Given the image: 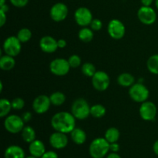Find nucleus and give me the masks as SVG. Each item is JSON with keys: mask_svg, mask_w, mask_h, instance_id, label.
<instances>
[{"mask_svg": "<svg viewBox=\"0 0 158 158\" xmlns=\"http://www.w3.org/2000/svg\"><path fill=\"white\" fill-rule=\"evenodd\" d=\"M51 126L58 132L70 134L76 127V118L72 113L62 111L54 114L51 119Z\"/></svg>", "mask_w": 158, "mask_h": 158, "instance_id": "nucleus-1", "label": "nucleus"}, {"mask_svg": "<svg viewBox=\"0 0 158 158\" xmlns=\"http://www.w3.org/2000/svg\"><path fill=\"white\" fill-rule=\"evenodd\" d=\"M110 151V143L105 137H97L90 143L89 155L93 158H103Z\"/></svg>", "mask_w": 158, "mask_h": 158, "instance_id": "nucleus-2", "label": "nucleus"}, {"mask_svg": "<svg viewBox=\"0 0 158 158\" xmlns=\"http://www.w3.org/2000/svg\"><path fill=\"white\" fill-rule=\"evenodd\" d=\"M90 107L85 99L78 98L71 106V113L77 120H85L90 115Z\"/></svg>", "mask_w": 158, "mask_h": 158, "instance_id": "nucleus-3", "label": "nucleus"}, {"mask_svg": "<svg viewBox=\"0 0 158 158\" xmlns=\"http://www.w3.org/2000/svg\"><path fill=\"white\" fill-rule=\"evenodd\" d=\"M129 95L134 101L142 103L148 100L150 92L145 85L142 83H137L130 87Z\"/></svg>", "mask_w": 158, "mask_h": 158, "instance_id": "nucleus-4", "label": "nucleus"}, {"mask_svg": "<svg viewBox=\"0 0 158 158\" xmlns=\"http://www.w3.org/2000/svg\"><path fill=\"white\" fill-rule=\"evenodd\" d=\"M25 127V122L22 117L15 114L7 116L4 120V127L10 134H18L21 132Z\"/></svg>", "mask_w": 158, "mask_h": 158, "instance_id": "nucleus-5", "label": "nucleus"}, {"mask_svg": "<svg viewBox=\"0 0 158 158\" xmlns=\"http://www.w3.org/2000/svg\"><path fill=\"white\" fill-rule=\"evenodd\" d=\"M92 85L97 91L103 92L108 89L110 83L109 75L104 71L99 70L95 73L92 77Z\"/></svg>", "mask_w": 158, "mask_h": 158, "instance_id": "nucleus-6", "label": "nucleus"}, {"mask_svg": "<svg viewBox=\"0 0 158 158\" xmlns=\"http://www.w3.org/2000/svg\"><path fill=\"white\" fill-rule=\"evenodd\" d=\"M68 60L63 58H56L52 60L49 64V69L53 75L63 77L69 73L70 69Z\"/></svg>", "mask_w": 158, "mask_h": 158, "instance_id": "nucleus-7", "label": "nucleus"}, {"mask_svg": "<svg viewBox=\"0 0 158 158\" xmlns=\"http://www.w3.org/2000/svg\"><path fill=\"white\" fill-rule=\"evenodd\" d=\"M2 48L5 53L15 57L21 52L22 43L17 36H9L3 43Z\"/></svg>", "mask_w": 158, "mask_h": 158, "instance_id": "nucleus-8", "label": "nucleus"}, {"mask_svg": "<svg viewBox=\"0 0 158 158\" xmlns=\"http://www.w3.org/2000/svg\"><path fill=\"white\" fill-rule=\"evenodd\" d=\"M137 17L140 23L147 26H151L157 20V13L151 6H142L137 11Z\"/></svg>", "mask_w": 158, "mask_h": 158, "instance_id": "nucleus-9", "label": "nucleus"}, {"mask_svg": "<svg viewBox=\"0 0 158 158\" xmlns=\"http://www.w3.org/2000/svg\"><path fill=\"white\" fill-rule=\"evenodd\" d=\"M107 32L110 36L114 40H120L124 36L126 28L120 20L114 19L108 23Z\"/></svg>", "mask_w": 158, "mask_h": 158, "instance_id": "nucleus-10", "label": "nucleus"}, {"mask_svg": "<svg viewBox=\"0 0 158 158\" xmlns=\"http://www.w3.org/2000/svg\"><path fill=\"white\" fill-rule=\"evenodd\" d=\"M157 106L153 102L145 101L141 103L139 109L140 117L146 121H153L155 120L157 116Z\"/></svg>", "mask_w": 158, "mask_h": 158, "instance_id": "nucleus-11", "label": "nucleus"}, {"mask_svg": "<svg viewBox=\"0 0 158 158\" xmlns=\"http://www.w3.org/2000/svg\"><path fill=\"white\" fill-rule=\"evenodd\" d=\"M74 19L77 25L82 27H86L89 26L92 22L93 14L91 11L86 7H80L75 11Z\"/></svg>", "mask_w": 158, "mask_h": 158, "instance_id": "nucleus-12", "label": "nucleus"}, {"mask_svg": "<svg viewBox=\"0 0 158 158\" xmlns=\"http://www.w3.org/2000/svg\"><path fill=\"white\" fill-rule=\"evenodd\" d=\"M68 12L69 9L66 4L63 2H57L51 7L49 15L53 21L59 23L66 19L68 15Z\"/></svg>", "mask_w": 158, "mask_h": 158, "instance_id": "nucleus-13", "label": "nucleus"}, {"mask_svg": "<svg viewBox=\"0 0 158 158\" xmlns=\"http://www.w3.org/2000/svg\"><path fill=\"white\" fill-rule=\"evenodd\" d=\"M52 105L49 97L46 95H40L34 99L32 102V109L36 114H43L49 110Z\"/></svg>", "mask_w": 158, "mask_h": 158, "instance_id": "nucleus-14", "label": "nucleus"}, {"mask_svg": "<svg viewBox=\"0 0 158 158\" xmlns=\"http://www.w3.org/2000/svg\"><path fill=\"white\" fill-rule=\"evenodd\" d=\"M49 140L51 147L56 150L65 148L68 145V142H69L66 134L58 132V131L52 133L49 137Z\"/></svg>", "mask_w": 158, "mask_h": 158, "instance_id": "nucleus-15", "label": "nucleus"}, {"mask_svg": "<svg viewBox=\"0 0 158 158\" xmlns=\"http://www.w3.org/2000/svg\"><path fill=\"white\" fill-rule=\"evenodd\" d=\"M40 47L43 52L46 53H52L59 49L57 40L51 35H45L40 39Z\"/></svg>", "mask_w": 158, "mask_h": 158, "instance_id": "nucleus-16", "label": "nucleus"}, {"mask_svg": "<svg viewBox=\"0 0 158 158\" xmlns=\"http://www.w3.org/2000/svg\"><path fill=\"white\" fill-rule=\"evenodd\" d=\"M29 151L31 156L40 158L46 152V147L43 141L35 139L34 141L29 143Z\"/></svg>", "mask_w": 158, "mask_h": 158, "instance_id": "nucleus-17", "label": "nucleus"}, {"mask_svg": "<svg viewBox=\"0 0 158 158\" xmlns=\"http://www.w3.org/2000/svg\"><path fill=\"white\" fill-rule=\"evenodd\" d=\"M4 158H26V154L21 147L11 145L5 151Z\"/></svg>", "mask_w": 158, "mask_h": 158, "instance_id": "nucleus-18", "label": "nucleus"}, {"mask_svg": "<svg viewBox=\"0 0 158 158\" xmlns=\"http://www.w3.org/2000/svg\"><path fill=\"white\" fill-rule=\"evenodd\" d=\"M70 137L73 141L77 145L83 144L86 140V134L81 128H74L70 133Z\"/></svg>", "mask_w": 158, "mask_h": 158, "instance_id": "nucleus-19", "label": "nucleus"}, {"mask_svg": "<svg viewBox=\"0 0 158 158\" xmlns=\"http://www.w3.org/2000/svg\"><path fill=\"white\" fill-rule=\"evenodd\" d=\"M134 82H135V79L134 76L128 73H123L120 74L117 78L118 84L123 87H131L132 85L134 84Z\"/></svg>", "mask_w": 158, "mask_h": 158, "instance_id": "nucleus-20", "label": "nucleus"}, {"mask_svg": "<svg viewBox=\"0 0 158 158\" xmlns=\"http://www.w3.org/2000/svg\"><path fill=\"white\" fill-rule=\"evenodd\" d=\"M15 65V61L13 56L7 55L2 56L0 58V68L4 71L11 70L14 68Z\"/></svg>", "mask_w": 158, "mask_h": 158, "instance_id": "nucleus-21", "label": "nucleus"}, {"mask_svg": "<svg viewBox=\"0 0 158 158\" xmlns=\"http://www.w3.org/2000/svg\"><path fill=\"white\" fill-rule=\"evenodd\" d=\"M21 133L23 140L25 142H26V143H30L35 140V137H36V135H35V131L32 127L25 126L23 131H21Z\"/></svg>", "mask_w": 158, "mask_h": 158, "instance_id": "nucleus-22", "label": "nucleus"}, {"mask_svg": "<svg viewBox=\"0 0 158 158\" xmlns=\"http://www.w3.org/2000/svg\"><path fill=\"white\" fill-rule=\"evenodd\" d=\"M120 131L116 127H110L105 132L104 137L110 143H115L118 141L120 138Z\"/></svg>", "mask_w": 158, "mask_h": 158, "instance_id": "nucleus-23", "label": "nucleus"}, {"mask_svg": "<svg viewBox=\"0 0 158 158\" xmlns=\"http://www.w3.org/2000/svg\"><path fill=\"white\" fill-rule=\"evenodd\" d=\"M50 101L52 105L56 106H62L63 103L66 101V96L63 93L60 92V91H56V92L52 93L50 96Z\"/></svg>", "mask_w": 158, "mask_h": 158, "instance_id": "nucleus-24", "label": "nucleus"}, {"mask_svg": "<svg viewBox=\"0 0 158 158\" xmlns=\"http://www.w3.org/2000/svg\"><path fill=\"white\" fill-rule=\"evenodd\" d=\"M78 37L83 43H89L94 39V31L87 27H83L78 32Z\"/></svg>", "mask_w": 158, "mask_h": 158, "instance_id": "nucleus-25", "label": "nucleus"}, {"mask_svg": "<svg viewBox=\"0 0 158 158\" xmlns=\"http://www.w3.org/2000/svg\"><path fill=\"white\" fill-rule=\"evenodd\" d=\"M147 67L148 69L154 75H158V54H154L147 61Z\"/></svg>", "mask_w": 158, "mask_h": 158, "instance_id": "nucleus-26", "label": "nucleus"}, {"mask_svg": "<svg viewBox=\"0 0 158 158\" xmlns=\"http://www.w3.org/2000/svg\"><path fill=\"white\" fill-rule=\"evenodd\" d=\"M106 108L102 104H94L90 107V115L94 118H101L106 114Z\"/></svg>", "mask_w": 158, "mask_h": 158, "instance_id": "nucleus-27", "label": "nucleus"}, {"mask_svg": "<svg viewBox=\"0 0 158 158\" xmlns=\"http://www.w3.org/2000/svg\"><path fill=\"white\" fill-rule=\"evenodd\" d=\"M12 109V103L7 99H1L0 100V117H6Z\"/></svg>", "mask_w": 158, "mask_h": 158, "instance_id": "nucleus-28", "label": "nucleus"}, {"mask_svg": "<svg viewBox=\"0 0 158 158\" xmlns=\"http://www.w3.org/2000/svg\"><path fill=\"white\" fill-rule=\"evenodd\" d=\"M16 36L22 43H27L32 38V32L28 28H23L19 30Z\"/></svg>", "mask_w": 158, "mask_h": 158, "instance_id": "nucleus-29", "label": "nucleus"}, {"mask_svg": "<svg viewBox=\"0 0 158 158\" xmlns=\"http://www.w3.org/2000/svg\"><path fill=\"white\" fill-rule=\"evenodd\" d=\"M81 70L83 75L88 77H92L97 72L95 66L91 63H85L84 64H83Z\"/></svg>", "mask_w": 158, "mask_h": 158, "instance_id": "nucleus-30", "label": "nucleus"}, {"mask_svg": "<svg viewBox=\"0 0 158 158\" xmlns=\"http://www.w3.org/2000/svg\"><path fill=\"white\" fill-rule=\"evenodd\" d=\"M68 62H69V64L71 68L76 69V68H78L81 65V58L77 54H73V55L70 56L69 57Z\"/></svg>", "mask_w": 158, "mask_h": 158, "instance_id": "nucleus-31", "label": "nucleus"}, {"mask_svg": "<svg viewBox=\"0 0 158 158\" xmlns=\"http://www.w3.org/2000/svg\"><path fill=\"white\" fill-rule=\"evenodd\" d=\"M11 103H12V109L15 110L23 109V107L25 106V101L21 97H15L11 101Z\"/></svg>", "mask_w": 158, "mask_h": 158, "instance_id": "nucleus-32", "label": "nucleus"}, {"mask_svg": "<svg viewBox=\"0 0 158 158\" xmlns=\"http://www.w3.org/2000/svg\"><path fill=\"white\" fill-rule=\"evenodd\" d=\"M89 26L93 31H100L103 27V23H102L101 20L98 19H94Z\"/></svg>", "mask_w": 158, "mask_h": 158, "instance_id": "nucleus-33", "label": "nucleus"}, {"mask_svg": "<svg viewBox=\"0 0 158 158\" xmlns=\"http://www.w3.org/2000/svg\"><path fill=\"white\" fill-rule=\"evenodd\" d=\"M12 6L17 8L25 7L29 2V0H9Z\"/></svg>", "mask_w": 158, "mask_h": 158, "instance_id": "nucleus-34", "label": "nucleus"}, {"mask_svg": "<svg viewBox=\"0 0 158 158\" xmlns=\"http://www.w3.org/2000/svg\"><path fill=\"white\" fill-rule=\"evenodd\" d=\"M40 158H59L58 154L55 152V151H46L45 154H43Z\"/></svg>", "mask_w": 158, "mask_h": 158, "instance_id": "nucleus-35", "label": "nucleus"}, {"mask_svg": "<svg viewBox=\"0 0 158 158\" xmlns=\"http://www.w3.org/2000/svg\"><path fill=\"white\" fill-rule=\"evenodd\" d=\"M110 151H111L114 153H117L120 151V145L117 143V142L110 143Z\"/></svg>", "mask_w": 158, "mask_h": 158, "instance_id": "nucleus-36", "label": "nucleus"}, {"mask_svg": "<svg viewBox=\"0 0 158 158\" xmlns=\"http://www.w3.org/2000/svg\"><path fill=\"white\" fill-rule=\"evenodd\" d=\"M6 23V13L3 11L0 10V26L2 27Z\"/></svg>", "mask_w": 158, "mask_h": 158, "instance_id": "nucleus-37", "label": "nucleus"}, {"mask_svg": "<svg viewBox=\"0 0 158 158\" xmlns=\"http://www.w3.org/2000/svg\"><path fill=\"white\" fill-rule=\"evenodd\" d=\"M22 118H23V121L25 123H28L32 119V114L30 112H25L23 114V116H22Z\"/></svg>", "mask_w": 158, "mask_h": 158, "instance_id": "nucleus-38", "label": "nucleus"}, {"mask_svg": "<svg viewBox=\"0 0 158 158\" xmlns=\"http://www.w3.org/2000/svg\"><path fill=\"white\" fill-rule=\"evenodd\" d=\"M66 45H67V43L63 39H60V40H57V46H58V48H60V49H63V48L66 47Z\"/></svg>", "mask_w": 158, "mask_h": 158, "instance_id": "nucleus-39", "label": "nucleus"}, {"mask_svg": "<svg viewBox=\"0 0 158 158\" xmlns=\"http://www.w3.org/2000/svg\"><path fill=\"white\" fill-rule=\"evenodd\" d=\"M142 5L144 6H151L152 5L154 0H140Z\"/></svg>", "mask_w": 158, "mask_h": 158, "instance_id": "nucleus-40", "label": "nucleus"}, {"mask_svg": "<svg viewBox=\"0 0 158 158\" xmlns=\"http://www.w3.org/2000/svg\"><path fill=\"white\" fill-rule=\"evenodd\" d=\"M153 151H154V154L158 156V140H156L155 143H154V146H153Z\"/></svg>", "mask_w": 158, "mask_h": 158, "instance_id": "nucleus-41", "label": "nucleus"}, {"mask_svg": "<svg viewBox=\"0 0 158 158\" xmlns=\"http://www.w3.org/2000/svg\"><path fill=\"white\" fill-rule=\"evenodd\" d=\"M106 158H121L120 157V156L117 153H110V154H108V156L106 157Z\"/></svg>", "mask_w": 158, "mask_h": 158, "instance_id": "nucleus-42", "label": "nucleus"}, {"mask_svg": "<svg viewBox=\"0 0 158 158\" xmlns=\"http://www.w3.org/2000/svg\"><path fill=\"white\" fill-rule=\"evenodd\" d=\"M0 10L3 11V12H5L6 13H7V12L9 11V6H8L6 4L3 5V6H0Z\"/></svg>", "mask_w": 158, "mask_h": 158, "instance_id": "nucleus-43", "label": "nucleus"}, {"mask_svg": "<svg viewBox=\"0 0 158 158\" xmlns=\"http://www.w3.org/2000/svg\"><path fill=\"white\" fill-rule=\"evenodd\" d=\"M6 0H0V6H3V5L6 4Z\"/></svg>", "mask_w": 158, "mask_h": 158, "instance_id": "nucleus-44", "label": "nucleus"}, {"mask_svg": "<svg viewBox=\"0 0 158 158\" xmlns=\"http://www.w3.org/2000/svg\"><path fill=\"white\" fill-rule=\"evenodd\" d=\"M155 6L156 8L158 9V0H155Z\"/></svg>", "mask_w": 158, "mask_h": 158, "instance_id": "nucleus-45", "label": "nucleus"}, {"mask_svg": "<svg viewBox=\"0 0 158 158\" xmlns=\"http://www.w3.org/2000/svg\"><path fill=\"white\" fill-rule=\"evenodd\" d=\"M26 158H38V157H35L33 156H29V157H26Z\"/></svg>", "mask_w": 158, "mask_h": 158, "instance_id": "nucleus-46", "label": "nucleus"}]
</instances>
